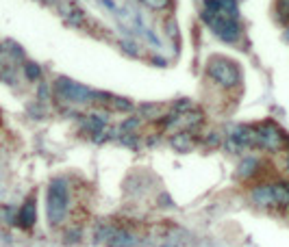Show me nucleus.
Wrapping results in <instances>:
<instances>
[{"mask_svg":"<svg viewBox=\"0 0 289 247\" xmlns=\"http://www.w3.org/2000/svg\"><path fill=\"white\" fill-rule=\"evenodd\" d=\"M7 48H9L11 52L16 54V59H18V61H22V59H24V50L20 48V46H18L16 41H7Z\"/></svg>","mask_w":289,"mask_h":247,"instance_id":"23","label":"nucleus"},{"mask_svg":"<svg viewBox=\"0 0 289 247\" xmlns=\"http://www.w3.org/2000/svg\"><path fill=\"white\" fill-rule=\"evenodd\" d=\"M255 130H257V148H263L267 152H272V154L287 150V135L276 121L265 119L261 124H257Z\"/></svg>","mask_w":289,"mask_h":247,"instance_id":"3","label":"nucleus"},{"mask_svg":"<svg viewBox=\"0 0 289 247\" xmlns=\"http://www.w3.org/2000/svg\"><path fill=\"white\" fill-rule=\"evenodd\" d=\"M283 41H287V43H289V26H287V31L283 33Z\"/></svg>","mask_w":289,"mask_h":247,"instance_id":"32","label":"nucleus"},{"mask_svg":"<svg viewBox=\"0 0 289 247\" xmlns=\"http://www.w3.org/2000/svg\"><path fill=\"white\" fill-rule=\"evenodd\" d=\"M218 3H224V0H218Z\"/></svg>","mask_w":289,"mask_h":247,"instance_id":"34","label":"nucleus"},{"mask_svg":"<svg viewBox=\"0 0 289 247\" xmlns=\"http://www.w3.org/2000/svg\"><path fill=\"white\" fill-rule=\"evenodd\" d=\"M113 232H115V228H113V226H109V223H100V226L96 228V236H93V241L103 245V243L109 241V236L113 234Z\"/></svg>","mask_w":289,"mask_h":247,"instance_id":"15","label":"nucleus"},{"mask_svg":"<svg viewBox=\"0 0 289 247\" xmlns=\"http://www.w3.org/2000/svg\"><path fill=\"white\" fill-rule=\"evenodd\" d=\"M191 108V100L189 98H178L174 104H172V111L174 113H185V111H189Z\"/></svg>","mask_w":289,"mask_h":247,"instance_id":"20","label":"nucleus"},{"mask_svg":"<svg viewBox=\"0 0 289 247\" xmlns=\"http://www.w3.org/2000/svg\"><path fill=\"white\" fill-rule=\"evenodd\" d=\"M165 111H161V104H155V102H143L139 106V117H146V119H159Z\"/></svg>","mask_w":289,"mask_h":247,"instance_id":"14","label":"nucleus"},{"mask_svg":"<svg viewBox=\"0 0 289 247\" xmlns=\"http://www.w3.org/2000/svg\"><path fill=\"white\" fill-rule=\"evenodd\" d=\"M109 117H107L105 113H89L87 117L83 119V126L89 130L91 135H96V133H100V130H105L107 126H109Z\"/></svg>","mask_w":289,"mask_h":247,"instance_id":"11","label":"nucleus"},{"mask_svg":"<svg viewBox=\"0 0 289 247\" xmlns=\"http://www.w3.org/2000/svg\"><path fill=\"white\" fill-rule=\"evenodd\" d=\"M170 145L176 152H189V150H194V145H196V139H194V135L189 130H180V133L170 137Z\"/></svg>","mask_w":289,"mask_h":247,"instance_id":"10","label":"nucleus"},{"mask_svg":"<svg viewBox=\"0 0 289 247\" xmlns=\"http://www.w3.org/2000/svg\"><path fill=\"white\" fill-rule=\"evenodd\" d=\"M250 200L255 202L259 208H278L276 206V200H274V191H272V184L270 182L257 184L250 191Z\"/></svg>","mask_w":289,"mask_h":247,"instance_id":"5","label":"nucleus"},{"mask_svg":"<svg viewBox=\"0 0 289 247\" xmlns=\"http://www.w3.org/2000/svg\"><path fill=\"white\" fill-rule=\"evenodd\" d=\"M165 33H168L172 39H178V26H176V22H174V20L165 22Z\"/></svg>","mask_w":289,"mask_h":247,"instance_id":"24","label":"nucleus"},{"mask_svg":"<svg viewBox=\"0 0 289 247\" xmlns=\"http://www.w3.org/2000/svg\"><path fill=\"white\" fill-rule=\"evenodd\" d=\"M224 150L230 152V154H237V152H242V148L237 145L233 139H226V143H224Z\"/></svg>","mask_w":289,"mask_h":247,"instance_id":"25","label":"nucleus"},{"mask_svg":"<svg viewBox=\"0 0 289 247\" xmlns=\"http://www.w3.org/2000/svg\"><path fill=\"white\" fill-rule=\"evenodd\" d=\"M78 238H81V230H78V228H74V230H70V232H68V234H66V241H68V243H76V241H78Z\"/></svg>","mask_w":289,"mask_h":247,"instance_id":"26","label":"nucleus"},{"mask_svg":"<svg viewBox=\"0 0 289 247\" xmlns=\"http://www.w3.org/2000/svg\"><path fill=\"white\" fill-rule=\"evenodd\" d=\"M274 200L278 208H289V182H272Z\"/></svg>","mask_w":289,"mask_h":247,"instance_id":"12","label":"nucleus"},{"mask_svg":"<svg viewBox=\"0 0 289 247\" xmlns=\"http://www.w3.org/2000/svg\"><path fill=\"white\" fill-rule=\"evenodd\" d=\"M150 63L157 68H168V59H163V56H150Z\"/></svg>","mask_w":289,"mask_h":247,"instance_id":"29","label":"nucleus"},{"mask_svg":"<svg viewBox=\"0 0 289 247\" xmlns=\"http://www.w3.org/2000/svg\"><path fill=\"white\" fill-rule=\"evenodd\" d=\"M109 106L113 108L115 113H124V115H128V113H133V111H135L133 100H128V98H124V96H111Z\"/></svg>","mask_w":289,"mask_h":247,"instance_id":"13","label":"nucleus"},{"mask_svg":"<svg viewBox=\"0 0 289 247\" xmlns=\"http://www.w3.org/2000/svg\"><path fill=\"white\" fill-rule=\"evenodd\" d=\"M280 171H283L285 176H289V152L287 150H285L283 158H280Z\"/></svg>","mask_w":289,"mask_h":247,"instance_id":"27","label":"nucleus"},{"mask_svg":"<svg viewBox=\"0 0 289 247\" xmlns=\"http://www.w3.org/2000/svg\"><path fill=\"white\" fill-rule=\"evenodd\" d=\"M120 143L124 145V148H131V150H137L139 148V137L137 135H120Z\"/></svg>","mask_w":289,"mask_h":247,"instance_id":"19","label":"nucleus"},{"mask_svg":"<svg viewBox=\"0 0 289 247\" xmlns=\"http://www.w3.org/2000/svg\"><path fill=\"white\" fill-rule=\"evenodd\" d=\"M103 5H107V9L115 11V3H113V0H103Z\"/></svg>","mask_w":289,"mask_h":247,"instance_id":"31","label":"nucleus"},{"mask_svg":"<svg viewBox=\"0 0 289 247\" xmlns=\"http://www.w3.org/2000/svg\"><path fill=\"white\" fill-rule=\"evenodd\" d=\"M118 43H120V48L124 50L128 56H139V46H137V41H133V39H120Z\"/></svg>","mask_w":289,"mask_h":247,"instance_id":"18","label":"nucleus"},{"mask_svg":"<svg viewBox=\"0 0 289 247\" xmlns=\"http://www.w3.org/2000/svg\"><path fill=\"white\" fill-rule=\"evenodd\" d=\"M163 247H178L176 243H168V245H163Z\"/></svg>","mask_w":289,"mask_h":247,"instance_id":"33","label":"nucleus"},{"mask_svg":"<svg viewBox=\"0 0 289 247\" xmlns=\"http://www.w3.org/2000/svg\"><path fill=\"white\" fill-rule=\"evenodd\" d=\"M35 221H37V206H35V200H26V204L20 208L18 213V226L24 228V230H31L35 226Z\"/></svg>","mask_w":289,"mask_h":247,"instance_id":"7","label":"nucleus"},{"mask_svg":"<svg viewBox=\"0 0 289 247\" xmlns=\"http://www.w3.org/2000/svg\"><path fill=\"white\" fill-rule=\"evenodd\" d=\"M24 76L28 81H39L41 78V68L35 61H26L24 63Z\"/></svg>","mask_w":289,"mask_h":247,"instance_id":"17","label":"nucleus"},{"mask_svg":"<svg viewBox=\"0 0 289 247\" xmlns=\"http://www.w3.org/2000/svg\"><path fill=\"white\" fill-rule=\"evenodd\" d=\"M202 119H205V113L198 111V108H189V111L185 113H176V128H185V130H191L196 128L198 124H202Z\"/></svg>","mask_w":289,"mask_h":247,"instance_id":"8","label":"nucleus"},{"mask_svg":"<svg viewBox=\"0 0 289 247\" xmlns=\"http://www.w3.org/2000/svg\"><path fill=\"white\" fill-rule=\"evenodd\" d=\"M150 9H155V11H161V9H168L170 7V0H143Z\"/></svg>","mask_w":289,"mask_h":247,"instance_id":"22","label":"nucleus"},{"mask_svg":"<svg viewBox=\"0 0 289 247\" xmlns=\"http://www.w3.org/2000/svg\"><path fill=\"white\" fill-rule=\"evenodd\" d=\"M263 161L259 156H244L239 163H237V169H235V178L239 180H252L259 173V169H261Z\"/></svg>","mask_w":289,"mask_h":247,"instance_id":"6","label":"nucleus"},{"mask_svg":"<svg viewBox=\"0 0 289 247\" xmlns=\"http://www.w3.org/2000/svg\"><path fill=\"white\" fill-rule=\"evenodd\" d=\"M55 93L57 98L70 104H89L93 102V89L85 87L81 83L72 81L68 76H59L55 81Z\"/></svg>","mask_w":289,"mask_h":247,"instance_id":"4","label":"nucleus"},{"mask_svg":"<svg viewBox=\"0 0 289 247\" xmlns=\"http://www.w3.org/2000/svg\"><path fill=\"white\" fill-rule=\"evenodd\" d=\"M159 198H161V200H159V204H161V206H172V198L168 193H161Z\"/></svg>","mask_w":289,"mask_h":247,"instance_id":"30","label":"nucleus"},{"mask_svg":"<svg viewBox=\"0 0 289 247\" xmlns=\"http://www.w3.org/2000/svg\"><path fill=\"white\" fill-rule=\"evenodd\" d=\"M50 98V87L46 83H39V100H48Z\"/></svg>","mask_w":289,"mask_h":247,"instance_id":"28","label":"nucleus"},{"mask_svg":"<svg viewBox=\"0 0 289 247\" xmlns=\"http://www.w3.org/2000/svg\"><path fill=\"white\" fill-rule=\"evenodd\" d=\"M139 124H141V117L139 115H133V117H128L120 124V135H131L135 133L137 128H139Z\"/></svg>","mask_w":289,"mask_h":247,"instance_id":"16","label":"nucleus"},{"mask_svg":"<svg viewBox=\"0 0 289 247\" xmlns=\"http://www.w3.org/2000/svg\"><path fill=\"white\" fill-rule=\"evenodd\" d=\"M70 202L72 191L66 178H55L50 180L48 191H46V215L50 226H61L70 215Z\"/></svg>","mask_w":289,"mask_h":247,"instance_id":"1","label":"nucleus"},{"mask_svg":"<svg viewBox=\"0 0 289 247\" xmlns=\"http://www.w3.org/2000/svg\"><path fill=\"white\" fill-rule=\"evenodd\" d=\"M107 247H135L137 245V236L128 230H120L115 228V232L109 236V241L105 243Z\"/></svg>","mask_w":289,"mask_h":247,"instance_id":"9","label":"nucleus"},{"mask_svg":"<svg viewBox=\"0 0 289 247\" xmlns=\"http://www.w3.org/2000/svg\"><path fill=\"white\" fill-rule=\"evenodd\" d=\"M205 74L211 83H215L222 89H235L242 83V70L235 61H230L224 54H215L207 61Z\"/></svg>","mask_w":289,"mask_h":247,"instance_id":"2","label":"nucleus"},{"mask_svg":"<svg viewBox=\"0 0 289 247\" xmlns=\"http://www.w3.org/2000/svg\"><path fill=\"white\" fill-rule=\"evenodd\" d=\"M205 145H209V148H218V145H222V139H220V133H209L205 137Z\"/></svg>","mask_w":289,"mask_h":247,"instance_id":"21","label":"nucleus"}]
</instances>
